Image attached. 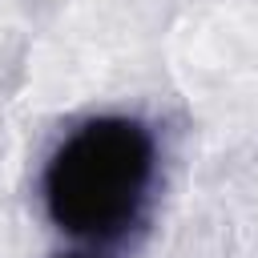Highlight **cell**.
<instances>
[{
    "label": "cell",
    "mask_w": 258,
    "mask_h": 258,
    "mask_svg": "<svg viewBox=\"0 0 258 258\" xmlns=\"http://www.w3.org/2000/svg\"><path fill=\"white\" fill-rule=\"evenodd\" d=\"M153 141L129 117H97L60 141L44 169V202L56 226L81 238H117L145 206Z\"/></svg>",
    "instance_id": "1"
},
{
    "label": "cell",
    "mask_w": 258,
    "mask_h": 258,
    "mask_svg": "<svg viewBox=\"0 0 258 258\" xmlns=\"http://www.w3.org/2000/svg\"><path fill=\"white\" fill-rule=\"evenodd\" d=\"M73 258H81V254H73Z\"/></svg>",
    "instance_id": "2"
}]
</instances>
